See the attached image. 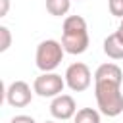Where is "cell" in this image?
Wrapping results in <instances>:
<instances>
[{"label":"cell","instance_id":"ba28073f","mask_svg":"<svg viewBox=\"0 0 123 123\" xmlns=\"http://www.w3.org/2000/svg\"><path fill=\"white\" fill-rule=\"evenodd\" d=\"M94 81H111V83H123V71L119 65L115 63H102L96 73H94Z\"/></svg>","mask_w":123,"mask_h":123},{"label":"cell","instance_id":"52a82bcc","mask_svg":"<svg viewBox=\"0 0 123 123\" xmlns=\"http://www.w3.org/2000/svg\"><path fill=\"white\" fill-rule=\"evenodd\" d=\"M50 113H52L54 119H60V121L75 117L77 104H75L73 96H69V94H58L52 100V104H50Z\"/></svg>","mask_w":123,"mask_h":123},{"label":"cell","instance_id":"8fae6325","mask_svg":"<svg viewBox=\"0 0 123 123\" xmlns=\"http://www.w3.org/2000/svg\"><path fill=\"white\" fill-rule=\"evenodd\" d=\"M69 8H71V0H46V12L50 15L62 17L69 12Z\"/></svg>","mask_w":123,"mask_h":123},{"label":"cell","instance_id":"4fadbf2b","mask_svg":"<svg viewBox=\"0 0 123 123\" xmlns=\"http://www.w3.org/2000/svg\"><path fill=\"white\" fill-rule=\"evenodd\" d=\"M108 8H110V13L115 15V17H123V0H108Z\"/></svg>","mask_w":123,"mask_h":123},{"label":"cell","instance_id":"30bf717a","mask_svg":"<svg viewBox=\"0 0 123 123\" xmlns=\"http://www.w3.org/2000/svg\"><path fill=\"white\" fill-rule=\"evenodd\" d=\"M73 123H100V111L94 108H81L77 110Z\"/></svg>","mask_w":123,"mask_h":123},{"label":"cell","instance_id":"8992f818","mask_svg":"<svg viewBox=\"0 0 123 123\" xmlns=\"http://www.w3.org/2000/svg\"><path fill=\"white\" fill-rule=\"evenodd\" d=\"M33 92L35 90H31V86L25 81H13L6 90V102L13 108H25L31 104Z\"/></svg>","mask_w":123,"mask_h":123},{"label":"cell","instance_id":"9a60e30c","mask_svg":"<svg viewBox=\"0 0 123 123\" xmlns=\"http://www.w3.org/2000/svg\"><path fill=\"white\" fill-rule=\"evenodd\" d=\"M0 4H2V8H0V17H2V15H6V13H8V8H10V0H0Z\"/></svg>","mask_w":123,"mask_h":123},{"label":"cell","instance_id":"5bb4252c","mask_svg":"<svg viewBox=\"0 0 123 123\" xmlns=\"http://www.w3.org/2000/svg\"><path fill=\"white\" fill-rule=\"evenodd\" d=\"M10 123H37V121H35L31 115H23V113H21V115L12 117V121H10Z\"/></svg>","mask_w":123,"mask_h":123},{"label":"cell","instance_id":"e0dca14e","mask_svg":"<svg viewBox=\"0 0 123 123\" xmlns=\"http://www.w3.org/2000/svg\"><path fill=\"white\" fill-rule=\"evenodd\" d=\"M119 25H121V27H123V17H121V23H119Z\"/></svg>","mask_w":123,"mask_h":123},{"label":"cell","instance_id":"ac0fdd59","mask_svg":"<svg viewBox=\"0 0 123 123\" xmlns=\"http://www.w3.org/2000/svg\"><path fill=\"white\" fill-rule=\"evenodd\" d=\"M44 123H56V121H44Z\"/></svg>","mask_w":123,"mask_h":123},{"label":"cell","instance_id":"2e32d148","mask_svg":"<svg viewBox=\"0 0 123 123\" xmlns=\"http://www.w3.org/2000/svg\"><path fill=\"white\" fill-rule=\"evenodd\" d=\"M115 33H117V37H119V38H121V40H123V27H121V25H119V29H117V31H115Z\"/></svg>","mask_w":123,"mask_h":123},{"label":"cell","instance_id":"3957f363","mask_svg":"<svg viewBox=\"0 0 123 123\" xmlns=\"http://www.w3.org/2000/svg\"><path fill=\"white\" fill-rule=\"evenodd\" d=\"M63 44L54 40V38H46L42 40L38 46H37V54H35V62H37V67L46 73V71H54L62 60H63Z\"/></svg>","mask_w":123,"mask_h":123},{"label":"cell","instance_id":"7a4b0ae2","mask_svg":"<svg viewBox=\"0 0 123 123\" xmlns=\"http://www.w3.org/2000/svg\"><path fill=\"white\" fill-rule=\"evenodd\" d=\"M94 96L100 113L108 117H117L123 111V92L119 83L94 81Z\"/></svg>","mask_w":123,"mask_h":123},{"label":"cell","instance_id":"5b68a950","mask_svg":"<svg viewBox=\"0 0 123 123\" xmlns=\"http://www.w3.org/2000/svg\"><path fill=\"white\" fill-rule=\"evenodd\" d=\"M65 85L73 90V92H83L90 86V81H92V75H90V69L86 63L83 62H75L71 63L67 69H65Z\"/></svg>","mask_w":123,"mask_h":123},{"label":"cell","instance_id":"277c9868","mask_svg":"<svg viewBox=\"0 0 123 123\" xmlns=\"http://www.w3.org/2000/svg\"><path fill=\"white\" fill-rule=\"evenodd\" d=\"M63 86H65V79H62V75H58L54 71L40 73L33 83L35 94H38L42 98H56L58 94H62Z\"/></svg>","mask_w":123,"mask_h":123},{"label":"cell","instance_id":"6da1fadb","mask_svg":"<svg viewBox=\"0 0 123 123\" xmlns=\"http://www.w3.org/2000/svg\"><path fill=\"white\" fill-rule=\"evenodd\" d=\"M88 29L86 21L81 15H67L63 19V35H62V44L67 54H83L88 48Z\"/></svg>","mask_w":123,"mask_h":123},{"label":"cell","instance_id":"9c48e42d","mask_svg":"<svg viewBox=\"0 0 123 123\" xmlns=\"http://www.w3.org/2000/svg\"><path fill=\"white\" fill-rule=\"evenodd\" d=\"M104 54L111 60H123V40L117 37V33H111L104 40Z\"/></svg>","mask_w":123,"mask_h":123},{"label":"cell","instance_id":"7c38bea8","mask_svg":"<svg viewBox=\"0 0 123 123\" xmlns=\"http://www.w3.org/2000/svg\"><path fill=\"white\" fill-rule=\"evenodd\" d=\"M12 44V35H10V29L8 27H0V52H6Z\"/></svg>","mask_w":123,"mask_h":123}]
</instances>
